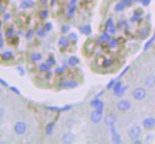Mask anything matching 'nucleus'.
Wrapping results in <instances>:
<instances>
[{"instance_id":"nucleus-38","label":"nucleus","mask_w":155,"mask_h":144,"mask_svg":"<svg viewBox=\"0 0 155 144\" xmlns=\"http://www.w3.org/2000/svg\"><path fill=\"white\" fill-rule=\"evenodd\" d=\"M149 0H145V1H143V5H148V4H149Z\"/></svg>"},{"instance_id":"nucleus-8","label":"nucleus","mask_w":155,"mask_h":144,"mask_svg":"<svg viewBox=\"0 0 155 144\" xmlns=\"http://www.w3.org/2000/svg\"><path fill=\"white\" fill-rule=\"evenodd\" d=\"M143 127L147 128V130H151V128H153L155 126V119L152 117L146 118L143 121Z\"/></svg>"},{"instance_id":"nucleus-7","label":"nucleus","mask_w":155,"mask_h":144,"mask_svg":"<svg viewBox=\"0 0 155 144\" xmlns=\"http://www.w3.org/2000/svg\"><path fill=\"white\" fill-rule=\"evenodd\" d=\"M110 130H111V134H112V140L114 143H121V138L120 136L118 135V133H117L116 128H115L114 125L110 126Z\"/></svg>"},{"instance_id":"nucleus-18","label":"nucleus","mask_w":155,"mask_h":144,"mask_svg":"<svg viewBox=\"0 0 155 144\" xmlns=\"http://www.w3.org/2000/svg\"><path fill=\"white\" fill-rule=\"evenodd\" d=\"M33 5H34L33 0H22V2H21V8H32Z\"/></svg>"},{"instance_id":"nucleus-35","label":"nucleus","mask_w":155,"mask_h":144,"mask_svg":"<svg viewBox=\"0 0 155 144\" xmlns=\"http://www.w3.org/2000/svg\"><path fill=\"white\" fill-rule=\"evenodd\" d=\"M76 2H77V0H71L70 1V5H75Z\"/></svg>"},{"instance_id":"nucleus-10","label":"nucleus","mask_w":155,"mask_h":144,"mask_svg":"<svg viewBox=\"0 0 155 144\" xmlns=\"http://www.w3.org/2000/svg\"><path fill=\"white\" fill-rule=\"evenodd\" d=\"M1 59L5 60L6 63H8V61H12L13 59H14V54H13L12 51H5L0 55V60H1Z\"/></svg>"},{"instance_id":"nucleus-4","label":"nucleus","mask_w":155,"mask_h":144,"mask_svg":"<svg viewBox=\"0 0 155 144\" xmlns=\"http://www.w3.org/2000/svg\"><path fill=\"white\" fill-rule=\"evenodd\" d=\"M141 134V128L137 125H133L132 127L129 130V137H130L132 140H136Z\"/></svg>"},{"instance_id":"nucleus-2","label":"nucleus","mask_w":155,"mask_h":144,"mask_svg":"<svg viewBox=\"0 0 155 144\" xmlns=\"http://www.w3.org/2000/svg\"><path fill=\"white\" fill-rule=\"evenodd\" d=\"M14 130L18 136H22V135L27 132V124L22 121H18L17 123H15Z\"/></svg>"},{"instance_id":"nucleus-24","label":"nucleus","mask_w":155,"mask_h":144,"mask_svg":"<svg viewBox=\"0 0 155 144\" xmlns=\"http://www.w3.org/2000/svg\"><path fill=\"white\" fill-rule=\"evenodd\" d=\"M109 39H110V37H109V35L107 34V33H104V34H102L101 36L99 37V42H102V41H108Z\"/></svg>"},{"instance_id":"nucleus-16","label":"nucleus","mask_w":155,"mask_h":144,"mask_svg":"<svg viewBox=\"0 0 155 144\" xmlns=\"http://www.w3.org/2000/svg\"><path fill=\"white\" fill-rule=\"evenodd\" d=\"M76 86H77V82L74 80H68L62 83V87H64V88H74Z\"/></svg>"},{"instance_id":"nucleus-20","label":"nucleus","mask_w":155,"mask_h":144,"mask_svg":"<svg viewBox=\"0 0 155 144\" xmlns=\"http://www.w3.org/2000/svg\"><path fill=\"white\" fill-rule=\"evenodd\" d=\"M80 32L82 33L84 35H90L91 33H92V29H91L90 25H84V27H81V29H80Z\"/></svg>"},{"instance_id":"nucleus-23","label":"nucleus","mask_w":155,"mask_h":144,"mask_svg":"<svg viewBox=\"0 0 155 144\" xmlns=\"http://www.w3.org/2000/svg\"><path fill=\"white\" fill-rule=\"evenodd\" d=\"M155 40V36H153L152 37L151 39H150L149 41H148L147 43H146V45H145V51H148V50L151 47V45H152V43H153V41Z\"/></svg>"},{"instance_id":"nucleus-26","label":"nucleus","mask_w":155,"mask_h":144,"mask_svg":"<svg viewBox=\"0 0 155 144\" xmlns=\"http://www.w3.org/2000/svg\"><path fill=\"white\" fill-rule=\"evenodd\" d=\"M39 16L41 17V19H45L48 17V11L47 10H43L39 13Z\"/></svg>"},{"instance_id":"nucleus-22","label":"nucleus","mask_w":155,"mask_h":144,"mask_svg":"<svg viewBox=\"0 0 155 144\" xmlns=\"http://www.w3.org/2000/svg\"><path fill=\"white\" fill-rule=\"evenodd\" d=\"M50 65L48 64V63H41L40 65H39V69H40V72H45V73H47V72L50 71Z\"/></svg>"},{"instance_id":"nucleus-37","label":"nucleus","mask_w":155,"mask_h":144,"mask_svg":"<svg viewBox=\"0 0 155 144\" xmlns=\"http://www.w3.org/2000/svg\"><path fill=\"white\" fill-rule=\"evenodd\" d=\"M62 71H63V69H56V73H58V74L61 73Z\"/></svg>"},{"instance_id":"nucleus-29","label":"nucleus","mask_w":155,"mask_h":144,"mask_svg":"<svg viewBox=\"0 0 155 144\" xmlns=\"http://www.w3.org/2000/svg\"><path fill=\"white\" fill-rule=\"evenodd\" d=\"M127 91V87H121V88L119 89V91H117V93L115 94V95H116V96H121V95H124V91Z\"/></svg>"},{"instance_id":"nucleus-19","label":"nucleus","mask_w":155,"mask_h":144,"mask_svg":"<svg viewBox=\"0 0 155 144\" xmlns=\"http://www.w3.org/2000/svg\"><path fill=\"white\" fill-rule=\"evenodd\" d=\"M79 63V59L75 56H72V57L69 58V65L70 66H76V65Z\"/></svg>"},{"instance_id":"nucleus-14","label":"nucleus","mask_w":155,"mask_h":144,"mask_svg":"<svg viewBox=\"0 0 155 144\" xmlns=\"http://www.w3.org/2000/svg\"><path fill=\"white\" fill-rule=\"evenodd\" d=\"M6 41H8V43L10 45H12V46H16V45H18V42H19V38L18 37H15V36H8V39H6Z\"/></svg>"},{"instance_id":"nucleus-42","label":"nucleus","mask_w":155,"mask_h":144,"mask_svg":"<svg viewBox=\"0 0 155 144\" xmlns=\"http://www.w3.org/2000/svg\"><path fill=\"white\" fill-rule=\"evenodd\" d=\"M0 94H1V88H0Z\"/></svg>"},{"instance_id":"nucleus-41","label":"nucleus","mask_w":155,"mask_h":144,"mask_svg":"<svg viewBox=\"0 0 155 144\" xmlns=\"http://www.w3.org/2000/svg\"><path fill=\"white\" fill-rule=\"evenodd\" d=\"M62 30L64 32V30H68V27H62Z\"/></svg>"},{"instance_id":"nucleus-15","label":"nucleus","mask_w":155,"mask_h":144,"mask_svg":"<svg viewBox=\"0 0 155 144\" xmlns=\"http://www.w3.org/2000/svg\"><path fill=\"white\" fill-rule=\"evenodd\" d=\"M91 105H92L93 107H95L96 110H104V103H102V101H100V100H98V99L93 100V101L91 102Z\"/></svg>"},{"instance_id":"nucleus-25","label":"nucleus","mask_w":155,"mask_h":144,"mask_svg":"<svg viewBox=\"0 0 155 144\" xmlns=\"http://www.w3.org/2000/svg\"><path fill=\"white\" fill-rule=\"evenodd\" d=\"M47 63L50 65V66H52V65H54V64H55V60H54V57H53V56H50V57L48 58Z\"/></svg>"},{"instance_id":"nucleus-21","label":"nucleus","mask_w":155,"mask_h":144,"mask_svg":"<svg viewBox=\"0 0 155 144\" xmlns=\"http://www.w3.org/2000/svg\"><path fill=\"white\" fill-rule=\"evenodd\" d=\"M31 60L34 61V62H38V61H41L42 60V55L41 54H38V53H34L31 55Z\"/></svg>"},{"instance_id":"nucleus-33","label":"nucleus","mask_w":155,"mask_h":144,"mask_svg":"<svg viewBox=\"0 0 155 144\" xmlns=\"http://www.w3.org/2000/svg\"><path fill=\"white\" fill-rule=\"evenodd\" d=\"M0 83L2 84V85H4V86H8V83L6 81H4L3 79H1V78H0Z\"/></svg>"},{"instance_id":"nucleus-30","label":"nucleus","mask_w":155,"mask_h":144,"mask_svg":"<svg viewBox=\"0 0 155 144\" xmlns=\"http://www.w3.org/2000/svg\"><path fill=\"white\" fill-rule=\"evenodd\" d=\"M124 3L123 1L120 2V3H118L116 5V11H121V10H124Z\"/></svg>"},{"instance_id":"nucleus-31","label":"nucleus","mask_w":155,"mask_h":144,"mask_svg":"<svg viewBox=\"0 0 155 144\" xmlns=\"http://www.w3.org/2000/svg\"><path fill=\"white\" fill-rule=\"evenodd\" d=\"M11 89H12L13 91H15L16 94H18V95H20V94H21L20 91H19L18 88H16V87H14V86H11Z\"/></svg>"},{"instance_id":"nucleus-12","label":"nucleus","mask_w":155,"mask_h":144,"mask_svg":"<svg viewBox=\"0 0 155 144\" xmlns=\"http://www.w3.org/2000/svg\"><path fill=\"white\" fill-rule=\"evenodd\" d=\"M145 84H146V86L150 87V88L155 86V76H153V75L148 76V77L146 78V80H145Z\"/></svg>"},{"instance_id":"nucleus-32","label":"nucleus","mask_w":155,"mask_h":144,"mask_svg":"<svg viewBox=\"0 0 155 144\" xmlns=\"http://www.w3.org/2000/svg\"><path fill=\"white\" fill-rule=\"evenodd\" d=\"M52 30V23H47L45 24V30Z\"/></svg>"},{"instance_id":"nucleus-5","label":"nucleus","mask_w":155,"mask_h":144,"mask_svg":"<svg viewBox=\"0 0 155 144\" xmlns=\"http://www.w3.org/2000/svg\"><path fill=\"white\" fill-rule=\"evenodd\" d=\"M116 107L118 110H120V112H127V110H129L131 108V102L129 101V100H120V101H118V103L116 104Z\"/></svg>"},{"instance_id":"nucleus-3","label":"nucleus","mask_w":155,"mask_h":144,"mask_svg":"<svg viewBox=\"0 0 155 144\" xmlns=\"http://www.w3.org/2000/svg\"><path fill=\"white\" fill-rule=\"evenodd\" d=\"M146 95H147V91H146V89L143 88V87H138V88H135L134 91H133V98H134L135 100H143V98L146 97Z\"/></svg>"},{"instance_id":"nucleus-17","label":"nucleus","mask_w":155,"mask_h":144,"mask_svg":"<svg viewBox=\"0 0 155 144\" xmlns=\"http://www.w3.org/2000/svg\"><path fill=\"white\" fill-rule=\"evenodd\" d=\"M54 127H55V122H51V123H49L47 125V127H45V134H47L48 136H51V135L53 134Z\"/></svg>"},{"instance_id":"nucleus-40","label":"nucleus","mask_w":155,"mask_h":144,"mask_svg":"<svg viewBox=\"0 0 155 144\" xmlns=\"http://www.w3.org/2000/svg\"><path fill=\"white\" fill-rule=\"evenodd\" d=\"M3 115V108H0V117Z\"/></svg>"},{"instance_id":"nucleus-27","label":"nucleus","mask_w":155,"mask_h":144,"mask_svg":"<svg viewBox=\"0 0 155 144\" xmlns=\"http://www.w3.org/2000/svg\"><path fill=\"white\" fill-rule=\"evenodd\" d=\"M121 87H123V85H121V82H117V83L115 84V86H114V93L116 94L117 91L121 88Z\"/></svg>"},{"instance_id":"nucleus-28","label":"nucleus","mask_w":155,"mask_h":144,"mask_svg":"<svg viewBox=\"0 0 155 144\" xmlns=\"http://www.w3.org/2000/svg\"><path fill=\"white\" fill-rule=\"evenodd\" d=\"M149 29H143V30H141V37H143V38H145V37H147L148 36V34H149Z\"/></svg>"},{"instance_id":"nucleus-1","label":"nucleus","mask_w":155,"mask_h":144,"mask_svg":"<svg viewBox=\"0 0 155 144\" xmlns=\"http://www.w3.org/2000/svg\"><path fill=\"white\" fill-rule=\"evenodd\" d=\"M95 41L93 39H88V40L84 42V46H82V53L86 57H91V56L94 54V51H95Z\"/></svg>"},{"instance_id":"nucleus-6","label":"nucleus","mask_w":155,"mask_h":144,"mask_svg":"<svg viewBox=\"0 0 155 144\" xmlns=\"http://www.w3.org/2000/svg\"><path fill=\"white\" fill-rule=\"evenodd\" d=\"M91 121L93 122V123H99L100 121L102 120V110H93L92 113H91Z\"/></svg>"},{"instance_id":"nucleus-39","label":"nucleus","mask_w":155,"mask_h":144,"mask_svg":"<svg viewBox=\"0 0 155 144\" xmlns=\"http://www.w3.org/2000/svg\"><path fill=\"white\" fill-rule=\"evenodd\" d=\"M8 18H10V15H8V14L4 15V19H5V20H6V19H8Z\"/></svg>"},{"instance_id":"nucleus-36","label":"nucleus","mask_w":155,"mask_h":144,"mask_svg":"<svg viewBox=\"0 0 155 144\" xmlns=\"http://www.w3.org/2000/svg\"><path fill=\"white\" fill-rule=\"evenodd\" d=\"M70 37H71L72 39H74V40H76V39H77V37H76L75 34H71V35H70Z\"/></svg>"},{"instance_id":"nucleus-9","label":"nucleus","mask_w":155,"mask_h":144,"mask_svg":"<svg viewBox=\"0 0 155 144\" xmlns=\"http://www.w3.org/2000/svg\"><path fill=\"white\" fill-rule=\"evenodd\" d=\"M74 140H75V137H74V135L71 134V133H67V134H64L61 137V142L65 143V144L72 143Z\"/></svg>"},{"instance_id":"nucleus-11","label":"nucleus","mask_w":155,"mask_h":144,"mask_svg":"<svg viewBox=\"0 0 155 144\" xmlns=\"http://www.w3.org/2000/svg\"><path fill=\"white\" fill-rule=\"evenodd\" d=\"M115 122H116V116L113 115V114H109L106 118H104V123L109 126L114 125Z\"/></svg>"},{"instance_id":"nucleus-34","label":"nucleus","mask_w":155,"mask_h":144,"mask_svg":"<svg viewBox=\"0 0 155 144\" xmlns=\"http://www.w3.org/2000/svg\"><path fill=\"white\" fill-rule=\"evenodd\" d=\"M116 41H117V40H112V41H111V43H110V45H111V46H112V47H114L115 45H116Z\"/></svg>"},{"instance_id":"nucleus-13","label":"nucleus","mask_w":155,"mask_h":144,"mask_svg":"<svg viewBox=\"0 0 155 144\" xmlns=\"http://www.w3.org/2000/svg\"><path fill=\"white\" fill-rule=\"evenodd\" d=\"M69 45V39L67 37H60L59 40H58V46L61 50L65 49V47Z\"/></svg>"}]
</instances>
